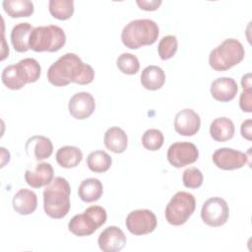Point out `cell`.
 Returning <instances> with one entry per match:
<instances>
[{
  "instance_id": "cell-23",
  "label": "cell",
  "mask_w": 252,
  "mask_h": 252,
  "mask_svg": "<svg viewBox=\"0 0 252 252\" xmlns=\"http://www.w3.org/2000/svg\"><path fill=\"white\" fill-rule=\"evenodd\" d=\"M103 193L102 183L97 178H87L83 180L78 188V195L84 202L97 201Z\"/></svg>"
},
{
  "instance_id": "cell-15",
  "label": "cell",
  "mask_w": 252,
  "mask_h": 252,
  "mask_svg": "<svg viewBox=\"0 0 252 252\" xmlns=\"http://www.w3.org/2000/svg\"><path fill=\"white\" fill-rule=\"evenodd\" d=\"M26 154L35 160H42L49 158L53 153V145L49 138L41 135H34L29 138L25 145Z\"/></svg>"
},
{
  "instance_id": "cell-11",
  "label": "cell",
  "mask_w": 252,
  "mask_h": 252,
  "mask_svg": "<svg viewBox=\"0 0 252 252\" xmlns=\"http://www.w3.org/2000/svg\"><path fill=\"white\" fill-rule=\"evenodd\" d=\"M250 152L251 149H249L248 154H244L231 148H220L213 154L212 158L219 168L223 170H233L241 168L247 162L249 163L248 159H250Z\"/></svg>"
},
{
  "instance_id": "cell-8",
  "label": "cell",
  "mask_w": 252,
  "mask_h": 252,
  "mask_svg": "<svg viewBox=\"0 0 252 252\" xmlns=\"http://www.w3.org/2000/svg\"><path fill=\"white\" fill-rule=\"evenodd\" d=\"M229 217L227 203L220 197L208 199L201 210L202 220L209 226L218 227L224 224Z\"/></svg>"
},
{
  "instance_id": "cell-35",
  "label": "cell",
  "mask_w": 252,
  "mask_h": 252,
  "mask_svg": "<svg viewBox=\"0 0 252 252\" xmlns=\"http://www.w3.org/2000/svg\"><path fill=\"white\" fill-rule=\"evenodd\" d=\"M136 3L142 10L155 11L160 6L161 0H137Z\"/></svg>"
},
{
  "instance_id": "cell-14",
  "label": "cell",
  "mask_w": 252,
  "mask_h": 252,
  "mask_svg": "<svg viewBox=\"0 0 252 252\" xmlns=\"http://www.w3.org/2000/svg\"><path fill=\"white\" fill-rule=\"evenodd\" d=\"M201 126V119L193 109L185 108L176 113L174 118V129L182 136L195 135Z\"/></svg>"
},
{
  "instance_id": "cell-27",
  "label": "cell",
  "mask_w": 252,
  "mask_h": 252,
  "mask_svg": "<svg viewBox=\"0 0 252 252\" xmlns=\"http://www.w3.org/2000/svg\"><path fill=\"white\" fill-rule=\"evenodd\" d=\"M112 163L111 157L104 151L92 152L87 158V165L93 171L101 173L107 171Z\"/></svg>"
},
{
  "instance_id": "cell-2",
  "label": "cell",
  "mask_w": 252,
  "mask_h": 252,
  "mask_svg": "<svg viewBox=\"0 0 252 252\" xmlns=\"http://www.w3.org/2000/svg\"><path fill=\"white\" fill-rule=\"evenodd\" d=\"M71 187L61 177H55L43 191V208L45 214L52 219L64 218L70 210Z\"/></svg>"
},
{
  "instance_id": "cell-31",
  "label": "cell",
  "mask_w": 252,
  "mask_h": 252,
  "mask_svg": "<svg viewBox=\"0 0 252 252\" xmlns=\"http://www.w3.org/2000/svg\"><path fill=\"white\" fill-rule=\"evenodd\" d=\"M164 137L158 129H148L142 136V145L149 151H158L163 145Z\"/></svg>"
},
{
  "instance_id": "cell-4",
  "label": "cell",
  "mask_w": 252,
  "mask_h": 252,
  "mask_svg": "<svg viewBox=\"0 0 252 252\" xmlns=\"http://www.w3.org/2000/svg\"><path fill=\"white\" fill-rule=\"evenodd\" d=\"M245 55L244 47L235 38H226L209 55V64L216 71H226L240 63Z\"/></svg>"
},
{
  "instance_id": "cell-33",
  "label": "cell",
  "mask_w": 252,
  "mask_h": 252,
  "mask_svg": "<svg viewBox=\"0 0 252 252\" xmlns=\"http://www.w3.org/2000/svg\"><path fill=\"white\" fill-rule=\"evenodd\" d=\"M182 180L185 187L195 189V188H199L203 184L204 177L199 168L192 166L184 170L182 175Z\"/></svg>"
},
{
  "instance_id": "cell-18",
  "label": "cell",
  "mask_w": 252,
  "mask_h": 252,
  "mask_svg": "<svg viewBox=\"0 0 252 252\" xmlns=\"http://www.w3.org/2000/svg\"><path fill=\"white\" fill-rule=\"evenodd\" d=\"M12 205L18 214L22 216L31 215L37 207V197L30 189H20L13 197Z\"/></svg>"
},
{
  "instance_id": "cell-37",
  "label": "cell",
  "mask_w": 252,
  "mask_h": 252,
  "mask_svg": "<svg viewBox=\"0 0 252 252\" xmlns=\"http://www.w3.org/2000/svg\"><path fill=\"white\" fill-rule=\"evenodd\" d=\"M241 85L243 90H251V74L244 75L241 79Z\"/></svg>"
},
{
  "instance_id": "cell-10",
  "label": "cell",
  "mask_w": 252,
  "mask_h": 252,
  "mask_svg": "<svg viewBox=\"0 0 252 252\" xmlns=\"http://www.w3.org/2000/svg\"><path fill=\"white\" fill-rule=\"evenodd\" d=\"M199 158L197 147L190 142H176L167 150L168 162L177 168L194 163Z\"/></svg>"
},
{
  "instance_id": "cell-7",
  "label": "cell",
  "mask_w": 252,
  "mask_h": 252,
  "mask_svg": "<svg viewBox=\"0 0 252 252\" xmlns=\"http://www.w3.org/2000/svg\"><path fill=\"white\" fill-rule=\"evenodd\" d=\"M196 208L195 197L188 192L179 191L173 195L165 207V219L172 225L185 223Z\"/></svg>"
},
{
  "instance_id": "cell-3",
  "label": "cell",
  "mask_w": 252,
  "mask_h": 252,
  "mask_svg": "<svg viewBox=\"0 0 252 252\" xmlns=\"http://www.w3.org/2000/svg\"><path fill=\"white\" fill-rule=\"evenodd\" d=\"M158 26L150 19H138L129 22L122 30L121 40L130 49H138L144 45H151L158 39Z\"/></svg>"
},
{
  "instance_id": "cell-20",
  "label": "cell",
  "mask_w": 252,
  "mask_h": 252,
  "mask_svg": "<svg viewBox=\"0 0 252 252\" xmlns=\"http://www.w3.org/2000/svg\"><path fill=\"white\" fill-rule=\"evenodd\" d=\"M234 132V124L227 117L216 118L210 125L211 137L217 142H225L232 139Z\"/></svg>"
},
{
  "instance_id": "cell-22",
  "label": "cell",
  "mask_w": 252,
  "mask_h": 252,
  "mask_svg": "<svg viewBox=\"0 0 252 252\" xmlns=\"http://www.w3.org/2000/svg\"><path fill=\"white\" fill-rule=\"evenodd\" d=\"M165 82V74L163 70L156 65L147 66L141 74L142 86L150 91L160 89Z\"/></svg>"
},
{
  "instance_id": "cell-19",
  "label": "cell",
  "mask_w": 252,
  "mask_h": 252,
  "mask_svg": "<svg viewBox=\"0 0 252 252\" xmlns=\"http://www.w3.org/2000/svg\"><path fill=\"white\" fill-rule=\"evenodd\" d=\"M33 28L29 23L16 25L11 32V42L14 49L18 52H26L30 48V36Z\"/></svg>"
},
{
  "instance_id": "cell-16",
  "label": "cell",
  "mask_w": 252,
  "mask_h": 252,
  "mask_svg": "<svg viewBox=\"0 0 252 252\" xmlns=\"http://www.w3.org/2000/svg\"><path fill=\"white\" fill-rule=\"evenodd\" d=\"M238 91L236 82L229 77H221L216 79L211 85L212 96L221 102H227L232 100Z\"/></svg>"
},
{
  "instance_id": "cell-25",
  "label": "cell",
  "mask_w": 252,
  "mask_h": 252,
  "mask_svg": "<svg viewBox=\"0 0 252 252\" xmlns=\"http://www.w3.org/2000/svg\"><path fill=\"white\" fill-rule=\"evenodd\" d=\"M57 163L64 168H72L79 165L83 158L82 151L73 146L61 147L56 153Z\"/></svg>"
},
{
  "instance_id": "cell-29",
  "label": "cell",
  "mask_w": 252,
  "mask_h": 252,
  "mask_svg": "<svg viewBox=\"0 0 252 252\" xmlns=\"http://www.w3.org/2000/svg\"><path fill=\"white\" fill-rule=\"evenodd\" d=\"M18 65L22 69L28 84L34 83L39 79L41 68H40L39 63L35 59L25 58V59L20 60L18 62Z\"/></svg>"
},
{
  "instance_id": "cell-32",
  "label": "cell",
  "mask_w": 252,
  "mask_h": 252,
  "mask_svg": "<svg viewBox=\"0 0 252 252\" xmlns=\"http://www.w3.org/2000/svg\"><path fill=\"white\" fill-rule=\"evenodd\" d=\"M177 51V38L175 35L163 36L158 46V52L162 60L170 59Z\"/></svg>"
},
{
  "instance_id": "cell-34",
  "label": "cell",
  "mask_w": 252,
  "mask_h": 252,
  "mask_svg": "<svg viewBox=\"0 0 252 252\" xmlns=\"http://www.w3.org/2000/svg\"><path fill=\"white\" fill-rule=\"evenodd\" d=\"M239 106L245 112L252 111V91L243 90V93L240 94Z\"/></svg>"
},
{
  "instance_id": "cell-21",
  "label": "cell",
  "mask_w": 252,
  "mask_h": 252,
  "mask_svg": "<svg viewBox=\"0 0 252 252\" xmlns=\"http://www.w3.org/2000/svg\"><path fill=\"white\" fill-rule=\"evenodd\" d=\"M103 142L109 151L115 154H121L127 148L128 138L123 129L114 126L106 130L104 133Z\"/></svg>"
},
{
  "instance_id": "cell-1",
  "label": "cell",
  "mask_w": 252,
  "mask_h": 252,
  "mask_svg": "<svg viewBox=\"0 0 252 252\" xmlns=\"http://www.w3.org/2000/svg\"><path fill=\"white\" fill-rule=\"evenodd\" d=\"M94 78L93 67L84 63L75 53L62 55L47 70V80L55 87H64L70 83L88 85Z\"/></svg>"
},
{
  "instance_id": "cell-26",
  "label": "cell",
  "mask_w": 252,
  "mask_h": 252,
  "mask_svg": "<svg viewBox=\"0 0 252 252\" xmlns=\"http://www.w3.org/2000/svg\"><path fill=\"white\" fill-rule=\"evenodd\" d=\"M2 6L11 18L30 17L33 13V4L30 0H4Z\"/></svg>"
},
{
  "instance_id": "cell-24",
  "label": "cell",
  "mask_w": 252,
  "mask_h": 252,
  "mask_svg": "<svg viewBox=\"0 0 252 252\" xmlns=\"http://www.w3.org/2000/svg\"><path fill=\"white\" fill-rule=\"evenodd\" d=\"M2 83L10 90H20L22 89L27 83L26 77L20 68V66L17 64L9 65L5 67L1 74Z\"/></svg>"
},
{
  "instance_id": "cell-9",
  "label": "cell",
  "mask_w": 252,
  "mask_h": 252,
  "mask_svg": "<svg viewBox=\"0 0 252 252\" xmlns=\"http://www.w3.org/2000/svg\"><path fill=\"white\" fill-rule=\"evenodd\" d=\"M157 223L156 215L147 209L132 211L125 220L127 229L134 235H144L153 232L157 227Z\"/></svg>"
},
{
  "instance_id": "cell-30",
  "label": "cell",
  "mask_w": 252,
  "mask_h": 252,
  "mask_svg": "<svg viewBox=\"0 0 252 252\" xmlns=\"http://www.w3.org/2000/svg\"><path fill=\"white\" fill-rule=\"evenodd\" d=\"M117 68L124 74L134 75L140 69V62L137 56L131 53H122L116 60Z\"/></svg>"
},
{
  "instance_id": "cell-36",
  "label": "cell",
  "mask_w": 252,
  "mask_h": 252,
  "mask_svg": "<svg viewBox=\"0 0 252 252\" xmlns=\"http://www.w3.org/2000/svg\"><path fill=\"white\" fill-rule=\"evenodd\" d=\"M251 128H252V120L251 119H247V120L243 121L242 124H241V127H240L242 137L249 140V141L252 140Z\"/></svg>"
},
{
  "instance_id": "cell-12",
  "label": "cell",
  "mask_w": 252,
  "mask_h": 252,
  "mask_svg": "<svg viewBox=\"0 0 252 252\" xmlns=\"http://www.w3.org/2000/svg\"><path fill=\"white\" fill-rule=\"evenodd\" d=\"M95 108L94 97L87 92L75 94L69 100L68 109L70 114L78 119L83 120L90 117Z\"/></svg>"
},
{
  "instance_id": "cell-28",
  "label": "cell",
  "mask_w": 252,
  "mask_h": 252,
  "mask_svg": "<svg viewBox=\"0 0 252 252\" xmlns=\"http://www.w3.org/2000/svg\"><path fill=\"white\" fill-rule=\"evenodd\" d=\"M49 13L58 20H68L74 13L73 0H50L48 4Z\"/></svg>"
},
{
  "instance_id": "cell-6",
  "label": "cell",
  "mask_w": 252,
  "mask_h": 252,
  "mask_svg": "<svg viewBox=\"0 0 252 252\" xmlns=\"http://www.w3.org/2000/svg\"><path fill=\"white\" fill-rule=\"evenodd\" d=\"M106 211L100 206H91L83 214L74 216L68 223L69 230L77 236L93 234L106 221Z\"/></svg>"
},
{
  "instance_id": "cell-5",
  "label": "cell",
  "mask_w": 252,
  "mask_h": 252,
  "mask_svg": "<svg viewBox=\"0 0 252 252\" xmlns=\"http://www.w3.org/2000/svg\"><path fill=\"white\" fill-rule=\"evenodd\" d=\"M65 42L64 31L54 25L33 28L30 36V48L35 52H55L60 50Z\"/></svg>"
},
{
  "instance_id": "cell-13",
  "label": "cell",
  "mask_w": 252,
  "mask_h": 252,
  "mask_svg": "<svg viewBox=\"0 0 252 252\" xmlns=\"http://www.w3.org/2000/svg\"><path fill=\"white\" fill-rule=\"evenodd\" d=\"M127 242L126 235L117 226H107L97 238V244L103 252H118L122 250Z\"/></svg>"
},
{
  "instance_id": "cell-17",
  "label": "cell",
  "mask_w": 252,
  "mask_h": 252,
  "mask_svg": "<svg viewBox=\"0 0 252 252\" xmlns=\"http://www.w3.org/2000/svg\"><path fill=\"white\" fill-rule=\"evenodd\" d=\"M54 176V170L50 163L40 162L33 170L27 169L25 172L26 182L32 188H40L48 185Z\"/></svg>"
}]
</instances>
